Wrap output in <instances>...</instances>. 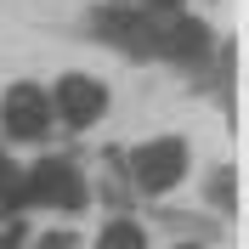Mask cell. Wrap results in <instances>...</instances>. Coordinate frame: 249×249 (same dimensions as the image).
<instances>
[{"label": "cell", "mask_w": 249, "mask_h": 249, "mask_svg": "<svg viewBox=\"0 0 249 249\" xmlns=\"http://www.w3.org/2000/svg\"><path fill=\"white\" fill-rule=\"evenodd\" d=\"M96 34L113 40L130 57H170V62H198L210 51L198 17H159V12H130V6H108L96 12Z\"/></svg>", "instance_id": "cell-1"}, {"label": "cell", "mask_w": 249, "mask_h": 249, "mask_svg": "<svg viewBox=\"0 0 249 249\" xmlns=\"http://www.w3.org/2000/svg\"><path fill=\"white\" fill-rule=\"evenodd\" d=\"M130 176H136L142 193H170V187L187 176V142H181V136L142 142L136 153H130Z\"/></svg>", "instance_id": "cell-2"}, {"label": "cell", "mask_w": 249, "mask_h": 249, "mask_svg": "<svg viewBox=\"0 0 249 249\" xmlns=\"http://www.w3.org/2000/svg\"><path fill=\"white\" fill-rule=\"evenodd\" d=\"M51 124V96L40 85H12L0 96V130L12 142H40Z\"/></svg>", "instance_id": "cell-3"}, {"label": "cell", "mask_w": 249, "mask_h": 249, "mask_svg": "<svg viewBox=\"0 0 249 249\" xmlns=\"http://www.w3.org/2000/svg\"><path fill=\"white\" fill-rule=\"evenodd\" d=\"M23 198L57 204V210H79V204H85L79 164H74V159H40V164H34V176L23 181Z\"/></svg>", "instance_id": "cell-4"}, {"label": "cell", "mask_w": 249, "mask_h": 249, "mask_svg": "<svg viewBox=\"0 0 249 249\" xmlns=\"http://www.w3.org/2000/svg\"><path fill=\"white\" fill-rule=\"evenodd\" d=\"M102 113H108V91H102L91 74H62L57 79V119L62 124L85 130V124H96Z\"/></svg>", "instance_id": "cell-5"}, {"label": "cell", "mask_w": 249, "mask_h": 249, "mask_svg": "<svg viewBox=\"0 0 249 249\" xmlns=\"http://www.w3.org/2000/svg\"><path fill=\"white\" fill-rule=\"evenodd\" d=\"M96 249H147V232H142L136 221H108L96 232Z\"/></svg>", "instance_id": "cell-6"}, {"label": "cell", "mask_w": 249, "mask_h": 249, "mask_svg": "<svg viewBox=\"0 0 249 249\" xmlns=\"http://www.w3.org/2000/svg\"><path fill=\"white\" fill-rule=\"evenodd\" d=\"M23 238V215H0V249Z\"/></svg>", "instance_id": "cell-7"}, {"label": "cell", "mask_w": 249, "mask_h": 249, "mask_svg": "<svg viewBox=\"0 0 249 249\" xmlns=\"http://www.w3.org/2000/svg\"><path fill=\"white\" fill-rule=\"evenodd\" d=\"M6 193H17V164L0 153V198H6Z\"/></svg>", "instance_id": "cell-8"}, {"label": "cell", "mask_w": 249, "mask_h": 249, "mask_svg": "<svg viewBox=\"0 0 249 249\" xmlns=\"http://www.w3.org/2000/svg\"><path fill=\"white\" fill-rule=\"evenodd\" d=\"M142 12H159V17H176V12H181V0H142Z\"/></svg>", "instance_id": "cell-9"}, {"label": "cell", "mask_w": 249, "mask_h": 249, "mask_svg": "<svg viewBox=\"0 0 249 249\" xmlns=\"http://www.w3.org/2000/svg\"><path fill=\"white\" fill-rule=\"evenodd\" d=\"M40 249H74V238H68V232H51V238H40Z\"/></svg>", "instance_id": "cell-10"}, {"label": "cell", "mask_w": 249, "mask_h": 249, "mask_svg": "<svg viewBox=\"0 0 249 249\" xmlns=\"http://www.w3.org/2000/svg\"><path fill=\"white\" fill-rule=\"evenodd\" d=\"M176 249H198V244H176Z\"/></svg>", "instance_id": "cell-11"}]
</instances>
